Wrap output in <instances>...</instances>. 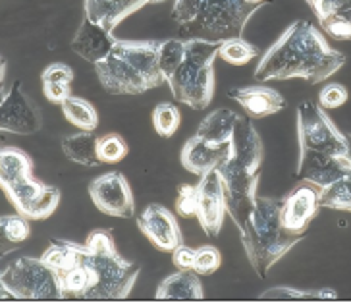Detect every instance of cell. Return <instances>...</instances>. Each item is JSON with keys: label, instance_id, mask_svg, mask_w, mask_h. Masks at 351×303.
Here are the masks:
<instances>
[{"label": "cell", "instance_id": "41", "mask_svg": "<svg viewBox=\"0 0 351 303\" xmlns=\"http://www.w3.org/2000/svg\"><path fill=\"white\" fill-rule=\"evenodd\" d=\"M313 12L317 14V18L322 20L326 16H330L332 12L340 10L343 6H348L351 0H307Z\"/></svg>", "mask_w": 351, "mask_h": 303}, {"label": "cell", "instance_id": "27", "mask_svg": "<svg viewBox=\"0 0 351 303\" xmlns=\"http://www.w3.org/2000/svg\"><path fill=\"white\" fill-rule=\"evenodd\" d=\"M64 116L68 118V122L77 128H82L83 132H93L99 125V114L95 110V106L87 101H83L80 97H70L68 101L62 103Z\"/></svg>", "mask_w": 351, "mask_h": 303}, {"label": "cell", "instance_id": "34", "mask_svg": "<svg viewBox=\"0 0 351 303\" xmlns=\"http://www.w3.org/2000/svg\"><path fill=\"white\" fill-rule=\"evenodd\" d=\"M338 292L324 288L317 292H301V290H291V288H272L269 292L261 295V300H336Z\"/></svg>", "mask_w": 351, "mask_h": 303}, {"label": "cell", "instance_id": "13", "mask_svg": "<svg viewBox=\"0 0 351 303\" xmlns=\"http://www.w3.org/2000/svg\"><path fill=\"white\" fill-rule=\"evenodd\" d=\"M197 197H199L197 219L201 222L203 230L210 238L218 236L224 222V213H226V193H224V184L217 168L207 172L205 176H201L197 184Z\"/></svg>", "mask_w": 351, "mask_h": 303}, {"label": "cell", "instance_id": "18", "mask_svg": "<svg viewBox=\"0 0 351 303\" xmlns=\"http://www.w3.org/2000/svg\"><path fill=\"white\" fill-rule=\"evenodd\" d=\"M232 157L251 172H258L263 165V141L249 118H239L232 134Z\"/></svg>", "mask_w": 351, "mask_h": 303}, {"label": "cell", "instance_id": "33", "mask_svg": "<svg viewBox=\"0 0 351 303\" xmlns=\"http://www.w3.org/2000/svg\"><path fill=\"white\" fill-rule=\"evenodd\" d=\"M97 149H99L101 160L108 162V165L120 162L128 155V143L124 141V137L118 134H106V136L99 137Z\"/></svg>", "mask_w": 351, "mask_h": 303}, {"label": "cell", "instance_id": "16", "mask_svg": "<svg viewBox=\"0 0 351 303\" xmlns=\"http://www.w3.org/2000/svg\"><path fill=\"white\" fill-rule=\"evenodd\" d=\"M114 45H116V39L110 35V32H106L104 27H101L99 23H95L89 18H83L82 25L73 37L72 49L73 53L80 54L83 60L97 64L108 56Z\"/></svg>", "mask_w": 351, "mask_h": 303}, {"label": "cell", "instance_id": "36", "mask_svg": "<svg viewBox=\"0 0 351 303\" xmlns=\"http://www.w3.org/2000/svg\"><path fill=\"white\" fill-rule=\"evenodd\" d=\"M222 263V257H220V251L213 245H203L197 250L195 265H193V271L197 274H213V272L218 271Z\"/></svg>", "mask_w": 351, "mask_h": 303}, {"label": "cell", "instance_id": "25", "mask_svg": "<svg viewBox=\"0 0 351 303\" xmlns=\"http://www.w3.org/2000/svg\"><path fill=\"white\" fill-rule=\"evenodd\" d=\"M58 282L62 300H85L89 290V274L82 263H75L70 269L58 271Z\"/></svg>", "mask_w": 351, "mask_h": 303}, {"label": "cell", "instance_id": "19", "mask_svg": "<svg viewBox=\"0 0 351 303\" xmlns=\"http://www.w3.org/2000/svg\"><path fill=\"white\" fill-rule=\"evenodd\" d=\"M218 174L224 184L226 199H253L257 197L258 176L261 172H251L236 158L230 157L218 165Z\"/></svg>", "mask_w": 351, "mask_h": 303}, {"label": "cell", "instance_id": "2", "mask_svg": "<svg viewBox=\"0 0 351 303\" xmlns=\"http://www.w3.org/2000/svg\"><path fill=\"white\" fill-rule=\"evenodd\" d=\"M226 210L241 234V243L253 271L261 278H265L270 267L293 245L305 240V234H291L282 226V199H226Z\"/></svg>", "mask_w": 351, "mask_h": 303}, {"label": "cell", "instance_id": "12", "mask_svg": "<svg viewBox=\"0 0 351 303\" xmlns=\"http://www.w3.org/2000/svg\"><path fill=\"white\" fill-rule=\"evenodd\" d=\"M320 199H322V189L319 186L311 182H303L295 186L282 199V210H280L282 226L291 234H305L311 220L319 213Z\"/></svg>", "mask_w": 351, "mask_h": 303}, {"label": "cell", "instance_id": "23", "mask_svg": "<svg viewBox=\"0 0 351 303\" xmlns=\"http://www.w3.org/2000/svg\"><path fill=\"white\" fill-rule=\"evenodd\" d=\"M238 120L239 116L234 110L218 108L201 122V125L197 128V136L207 139L210 143H228L232 141V134Z\"/></svg>", "mask_w": 351, "mask_h": 303}, {"label": "cell", "instance_id": "1", "mask_svg": "<svg viewBox=\"0 0 351 303\" xmlns=\"http://www.w3.org/2000/svg\"><path fill=\"white\" fill-rule=\"evenodd\" d=\"M346 64V56L328 47L307 20H298L282 33L255 68L258 82L301 77L309 85L320 84Z\"/></svg>", "mask_w": 351, "mask_h": 303}, {"label": "cell", "instance_id": "43", "mask_svg": "<svg viewBox=\"0 0 351 303\" xmlns=\"http://www.w3.org/2000/svg\"><path fill=\"white\" fill-rule=\"evenodd\" d=\"M249 4H255V6H258V8H261V6H263V4H265V2H267V0H247Z\"/></svg>", "mask_w": 351, "mask_h": 303}, {"label": "cell", "instance_id": "5", "mask_svg": "<svg viewBox=\"0 0 351 303\" xmlns=\"http://www.w3.org/2000/svg\"><path fill=\"white\" fill-rule=\"evenodd\" d=\"M80 263L89 274L85 300H122L134 288L139 267L116 251L112 232L95 230L82 245Z\"/></svg>", "mask_w": 351, "mask_h": 303}, {"label": "cell", "instance_id": "29", "mask_svg": "<svg viewBox=\"0 0 351 303\" xmlns=\"http://www.w3.org/2000/svg\"><path fill=\"white\" fill-rule=\"evenodd\" d=\"M258 49L255 45H251L241 37H234V39H228V41L220 43V49H218V56L224 60V62L232 64V66H243V64L251 62L253 58H257Z\"/></svg>", "mask_w": 351, "mask_h": 303}, {"label": "cell", "instance_id": "7", "mask_svg": "<svg viewBox=\"0 0 351 303\" xmlns=\"http://www.w3.org/2000/svg\"><path fill=\"white\" fill-rule=\"evenodd\" d=\"M2 293L18 300H62L58 272L33 257H20L4 267Z\"/></svg>", "mask_w": 351, "mask_h": 303}, {"label": "cell", "instance_id": "42", "mask_svg": "<svg viewBox=\"0 0 351 303\" xmlns=\"http://www.w3.org/2000/svg\"><path fill=\"white\" fill-rule=\"evenodd\" d=\"M197 257V250L186 245L184 241L172 251V259H174V265L178 269H193Z\"/></svg>", "mask_w": 351, "mask_h": 303}, {"label": "cell", "instance_id": "35", "mask_svg": "<svg viewBox=\"0 0 351 303\" xmlns=\"http://www.w3.org/2000/svg\"><path fill=\"white\" fill-rule=\"evenodd\" d=\"M0 228H2L4 240L10 241V243H21V241L27 240L29 234H32L27 217H23V215H6V217H2Z\"/></svg>", "mask_w": 351, "mask_h": 303}, {"label": "cell", "instance_id": "3", "mask_svg": "<svg viewBox=\"0 0 351 303\" xmlns=\"http://www.w3.org/2000/svg\"><path fill=\"white\" fill-rule=\"evenodd\" d=\"M255 10L247 0H176L172 18L182 41L222 43L241 37Z\"/></svg>", "mask_w": 351, "mask_h": 303}, {"label": "cell", "instance_id": "32", "mask_svg": "<svg viewBox=\"0 0 351 303\" xmlns=\"http://www.w3.org/2000/svg\"><path fill=\"white\" fill-rule=\"evenodd\" d=\"M182 116L172 103H160L153 110V125L160 137H172L180 128Z\"/></svg>", "mask_w": 351, "mask_h": 303}, {"label": "cell", "instance_id": "31", "mask_svg": "<svg viewBox=\"0 0 351 303\" xmlns=\"http://www.w3.org/2000/svg\"><path fill=\"white\" fill-rule=\"evenodd\" d=\"M320 27L336 41H351V2L320 20Z\"/></svg>", "mask_w": 351, "mask_h": 303}, {"label": "cell", "instance_id": "11", "mask_svg": "<svg viewBox=\"0 0 351 303\" xmlns=\"http://www.w3.org/2000/svg\"><path fill=\"white\" fill-rule=\"evenodd\" d=\"M0 128L6 134L32 136L41 130V114L33 101L23 93L21 82L16 80L10 91L2 97L0 106Z\"/></svg>", "mask_w": 351, "mask_h": 303}, {"label": "cell", "instance_id": "14", "mask_svg": "<svg viewBox=\"0 0 351 303\" xmlns=\"http://www.w3.org/2000/svg\"><path fill=\"white\" fill-rule=\"evenodd\" d=\"M137 226L147 236V240H151L160 251L172 253L182 243V232L174 215L158 203H151L139 215Z\"/></svg>", "mask_w": 351, "mask_h": 303}, {"label": "cell", "instance_id": "44", "mask_svg": "<svg viewBox=\"0 0 351 303\" xmlns=\"http://www.w3.org/2000/svg\"><path fill=\"white\" fill-rule=\"evenodd\" d=\"M151 4H156V2H162V0H149Z\"/></svg>", "mask_w": 351, "mask_h": 303}, {"label": "cell", "instance_id": "37", "mask_svg": "<svg viewBox=\"0 0 351 303\" xmlns=\"http://www.w3.org/2000/svg\"><path fill=\"white\" fill-rule=\"evenodd\" d=\"M176 210L182 217H197L199 210V197H197V186L182 184L178 188V199H176Z\"/></svg>", "mask_w": 351, "mask_h": 303}, {"label": "cell", "instance_id": "40", "mask_svg": "<svg viewBox=\"0 0 351 303\" xmlns=\"http://www.w3.org/2000/svg\"><path fill=\"white\" fill-rule=\"evenodd\" d=\"M43 93L45 97L56 103L62 105L64 101H68L72 97V84H56V82H43Z\"/></svg>", "mask_w": 351, "mask_h": 303}, {"label": "cell", "instance_id": "28", "mask_svg": "<svg viewBox=\"0 0 351 303\" xmlns=\"http://www.w3.org/2000/svg\"><path fill=\"white\" fill-rule=\"evenodd\" d=\"M348 143H350V157H351V136H348ZM320 207L336 210H351V170L334 182L332 186L322 189V199H320Z\"/></svg>", "mask_w": 351, "mask_h": 303}, {"label": "cell", "instance_id": "22", "mask_svg": "<svg viewBox=\"0 0 351 303\" xmlns=\"http://www.w3.org/2000/svg\"><path fill=\"white\" fill-rule=\"evenodd\" d=\"M99 137L93 136V132H80L68 136L62 141V151L72 162L83 165V167H99L103 160L99 157Z\"/></svg>", "mask_w": 351, "mask_h": 303}, {"label": "cell", "instance_id": "17", "mask_svg": "<svg viewBox=\"0 0 351 303\" xmlns=\"http://www.w3.org/2000/svg\"><path fill=\"white\" fill-rule=\"evenodd\" d=\"M228 97L239 103V106L245 110V114L251 118H267V116L284 110V106H286V101L278 91L269 89V87H258V85L234 87L228 91Z\"/></svg>", "mask_w": 351, "mask_h": 303}, {"label": "cell", "instance_id": "26", "mask_svg": "<svg viewBox=\"0 0 351 303\" xmlns=\"http://www.w3.org/2000/svg\"><path fill=\"white\" fill-rule=\"evenodd\" d=\"M80 253H82V245L80 243L54 240L49 245V250L43 253L41 259L58 272L64 271V269H70L75 263H80Z\"/></svg>", "mask_w": 351, "mask_h": 303}, {"label": "cell", "instance_id": "10", "mask_svg": "<svg viewBox=\"0 0 351 303\" xmlns=\"http://www.w3.org/2000/svg\"><path fill=\"white\" fill-rule=\"evenodd\" d=\"M89 195L95 207L110 217L132 219L135 215L134 195L128 180L120 172H106L89 184Z\"/></svg>", "mask_w": 351, "mask_h": 303}, {"label": "cell", "instance_id": "24", "mask_svg": "<svg viewBox=\"0 0 351 303\" xmlns=\"http://www.w3.org/2000/svg\"><path fill=\"white\" fill-rule=\"evenodd\" d=\"M33 172V162L27 153L16 147H4L0 153V182L8 186L23 178H29Z\"/></svg>", "mask_w": 351, "mask_h": 303}, {"label": "cell", "instance_id": "21", "mask_svg": "<svg viewBox=\"0 0 351 303\" xmlns=\"http://www.w3.org/2000/svg\"><path fill=\"white\" fill-rule=\"evenodd\" d=\"M203 286L193 269H180L156 288V300H203Z\"/></svg>", "mask_w": 351, "mask_h": 303}, {"label": "cell", "instance_id": "20", "mask_svg": "<svg viewBox=\"0 0 351 303\" xmlns=\"http://www.w3.org/2000/svg\"><path fill=\"white\" fill-rule=\"evenodd\" d=\"M145 4L149 0H85V18L112 33L120 21Z\"/></svg>", "mask_w": 351, "mask_h": 303}, {"label": "cell", "instance_id": "4", "mask_svg": "<svg viewBox=\"0 0 351 303\" xmlns=\"http://www.w3.org/2000/svg\"><path fill=\"white\" fill-rule=\"evenodd\" d=\"M160 41H116L106 58L95 64L108 93L139 95L166 82L158 68Z\"/></svg>", "mask_w": 351, "mask_h": 303}, {"label": "cell", "instance_id": "8", "mask_svg": "<svg viewBox=\"0 0 351 303\" xmlns=\"http://www.w3.org/2000/svg\"><path fill=\"white\" fill-rule=\"evenodd\" d=\"M298 134L301 153H319L326 157H348L350 143L319 105L305 101L298 106Z\"/></svg>", "mask_w": 351, "mask_h": 303}, {"label": "cell", "instance_id": "15", "mask_svg": "<svg viewBox=\"0 0 351 303\" xmlns=\"http://www.w3.org/2000/svg\"><path fill=\"white\" fill-rule=\"evenodd\" d=\"M232 155V141L228 143H210L203 137H191L182 149V167L187 172L195 174V176H205L207 172L218 168L220 162H224Z\"/></svg>", "mask_w": 351, "mask_h": 303}, {"label": "cell", "instance_id": "38", "mask_svg": "<svg viewBox=\"0 0 351 303\" xmlns=\"http://www.w3.org/2000/svg\"><path fill=\"white\" fill-rule=\"evenodd\" d=\"M348 103V89L340 84H328L319 95V106L322 110H334Z\"/></svg>", "mask_w": 351, "mask_h": 303}, {"label": "cell", "instance_id": "6", "mask_svg": "<svg viewBox=\"0 0 351 303\" xmlns=\"http://www.w3.org/2000/svg\"><path fill=\"white\" fill-rule=\"evenodd\" d=\"M220 43L186 41V56L166 82L178 103L195 110L207 108L215 93V58Z\"/></svg>", "mask_w": 351, "mask_h": 303}, {"label": "cell", "instance_id": "9", "mask_svg": "<svg viewBox=\"0 0 351 303\" xmlns=\"http://www.w3.org/2000/svg\"><path fill=\"white\" fill-rule=\"evenodd\" d=\"M20 215L33 220L49 219L60 203V191L52 186H45L33 176L2 186Z\"/></svg>", "mask_w": 351, "mask_h": 303}, {"label": "cell", "instance_id": "39", "mask_svg": "<svg viewBox=\"0 0 351 303\" xmlns=\"http://www.w3.org/2000/svg\"><path fill=\"white\" fill-rule=\"evenodd\" d=\"M41 80L43 82H56V84H72L73 70L66 64L54 62L43 70Z\"/></svg>", "mask_w": 351, "mask_h": 303}, {"label": "cell", "instance_id": "30", "mask_svg": "<svg viewBox=\"0 0 351 303\" xmlns=\"http://www.w3.org/2000/svg\"><path fill=\"white\" fill-rule=\"evenodd\" d=\"M186 56V41L182 39H168L160 43L158 49V68L166 80L178 70V66L182 64Z\"/></svg>", "mask_w": 351, "mask_h": 303}]
</instances>
